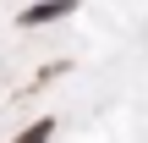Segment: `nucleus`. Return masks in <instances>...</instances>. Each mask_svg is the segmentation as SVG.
I'll use <instances>...</instances> for the list:
<instances>
[{"instance_id": "1", "label": "nucleus", "mask_w": 148, "mask_h": 143, "mask_svg": "<svg viewBox=\"0 0 148 143\" xmlns=\"http://www.w3.org/2000/svg\"><path fill=\"white\" fill-rule=\"evenodd\" d=\"M77 11V0H38V6H27L16 22L22 28H38V22H60V17H71Z\"/></svg>"}, {"instance_id": "2", "label": "nucleus", "mask_w": 148, "mask_h": 143, "mask_svg": "<svg viewBox=\"0 0 148 143\" xmlns=\"http://www.w3.org/2000/svg\"><path fill=\"white\" fill-rule=\"evenodd\" d=\"M49 138H55V121H33V127H27L16 143H49Z\"/></svg>"}]
</instances>
